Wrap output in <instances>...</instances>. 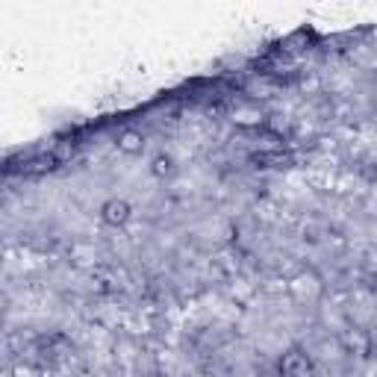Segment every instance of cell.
<instances>
[{"label":"cell","mask_w":377,"mask_h":377,"mask_svg":"<svg viewBox=\"0 0 377 377\" xmlns=\"http://www.w3.org/2000/svg\"><path fill=\"white\" fill-rule=\"evenodd\" d=\"M116 147L124 154V156H139L144 151V136H142V130H133V127H127L118 133L116 139Z\"/></svg>","instance_id":"cell-2"},{"label":"cell","mask_w":377,"mask_h":377,"mask_svg":"<svg viewBox=\"0 0 377 377\" xmlns=\"http://www.w3.org/2000/svg\"><path fill=\"white\" fill-rule=\"evenodd\" d=\"M130 218H133V204H130L127 198H109V201H104V206H101V221L106 224V227H124Z\"/></svg>","instance_id":"cell-1"},{"label":"cell","mask_w":377,"mask_h":377,"mask_svg":"<svg viewBox=\"0 0 377 377\" xmlns=\"http://www.w3.org/2000/svg\"><path fill=\"white\" fill-rule=\"evenodd\" d=\"M151 171H154L156 177H171V174L177 171L174 156H168V154H156V156L151 159Z\"/></svg>","instance_id":"cell-3"}]
</instances>
